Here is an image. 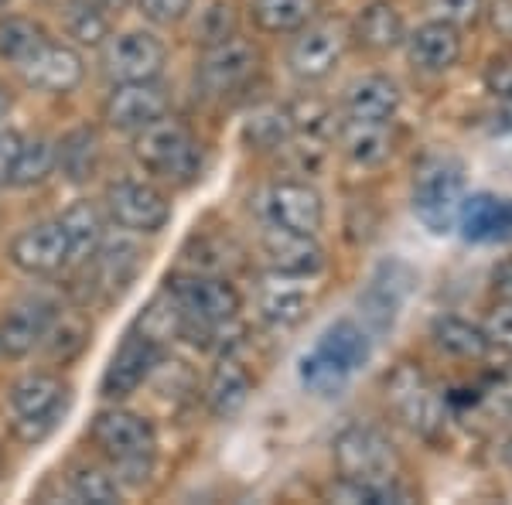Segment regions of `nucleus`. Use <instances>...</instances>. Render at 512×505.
Wrapping results in <instances>:
<instances>
[{"label":"nucleus","mask_w":512,"mask_h":505,"mask_svg":"<svg viewBox=\"0 0 512 505\" xmlns=\"http://www.w3.org/2000/svg\"><path fill=\"white\" fill-rule=\"evenodd\" d=\"M168 294L178 304L181 318H185V331L181 338H192L202 345H212V338H219L226 325H233L239 314V294L229 280L209 277V273H185V277L168 280Z\"/></svg>","instance_id":"nucleus-1"},{"label":"nucleus","mask_w":512,"mask_h":505,"mask_svg":"<svg viewBox=\"0 0 512 505\" xmlns=\"http://www.w3.org/2000/svg\"><path fill=\"white\" fill-rule=\"evenodd\" d=\"M465 205V168L451 154H427L417 164L410 209L417 222L434 236H448L458 229V215Z\"/></svg>","instance_id":"nucleus-2"},{"label":"nucleus","mask_w":512,"mask_h":505,"mask_svg":"<svg viewBox=\"0 0 512 505\" xmlns=\"http://www.w3.org/2000/svg\"><path fill=\"white\" fill-rule=\"evenodd\" d=\"M11 430L24 444H41L69 410V386L52 372H28L7 393Z\"/></svg>","instance_id":"nucleus-3"},{"label":"nucleus","mask_w":512,"mask_h":505,"mask_svg":"<svg viewBox=\"0 0 512 505\" xmlns=\"http://www.w3.org/2000/svg\"><path fill=\"white\" fill-rule=\"evenodd\" d=\"M89 437L106 458L113 461L123 478L130 482H140V475L147 478L151 471V458H154V444H158V434H154V424L140 413L130 410H103L96 413L93 427H89Z\"/></svg>","instance_id":"nucleus-4"},{"label":"nucleus","mask_w":512,"mask_h":505,"mask_svg":"<svg viewBox=\"0 0 512 505\" xmlns=\"http://www.w3.org/2000/svg\"><path fill=\"white\" fill-rule=\"evenodd\" d=\"M134 157L144 171L164 181H188L198 171L202 151L192 130L181 120L164 113L161 120L147 123L134 134Z\"/></svg>","instance_id":"nucleus-5"},{"label":"nucleus","mask_w":512,"mask_h":505,"mask_svg":"<svg viewBox=\"0 0 512 505\" xmlns=\"http://www.w3.org/2000/svg\"><path fill=\"white\" fill-rule=\"evenodd\" d=\"M386 403L400 417L403 427H410L414 434L434 441L444 430L448 420V400H441V393L427 379V372L414 366V362H400L390 379H386Z\"/></svg>","instance_id":"nucleus-6"},{"label":"nucleus","mask_w":512,"mask_h":505,"mask_svg":"<svg viewBox=\"0 0 512 505\" xmlns=\"http://www.w3.org/2000/svg\"><path fill=\"white\" fill-rule=\"evenodd\" d=\"M106 212L127 233L154 236L168 226L171 219V202L161 188L147 185V181H113L106 188Z\"/></svg>","instance_id":"nucleus-7"},{"label":"nucleus","mask_w":512,"mask_h":505,"mask_svg":"<svg viewBox=\"0 0 512 505\" xmlns=\"http://www.w3.org/2000/svg\"><path fill=\"white\" fill-rule=\"evenodd\" d=\"M164 62H168V48L151 31H123L113 35L103 45L99 65L113 82H147L158 79Z\"/></svg>","instance_id":"nucleus-8"},{"label":"nucleus","mask_w":512,"mask_h":505,"mask_svg":"<svg viewBox=\"0 0 512 505\" xmlns=\"http://www.w3.org/2000/svg\"><path fill=\"white\" fill-rule=\"evenodd\" d=\"M342 478H386L396 468V447L379 427L352 424L332 444Z\"/></svg>","instance_id":"nucleus-9"},{"label":"nucleus","mask_w":512,"mask_h":505,"mask_svg":"<svg viewBox=\"0 0 512 505\" xmlns=\"http://www.w3.org/2000/svg\"><path fill=\"white\" fill-rule=\"evenodd\" d=\"M345 45H349V35L338 21H308L297 31L287 62H291V72L301 82H321L342 62Z\"/></svg>","instance_id":"nucleus-10"},{"label":"nucleus","mask_w":512,"mask_h":505,"mask_svg":"<svg viewBox=\"0 0 512 505\" xmlns=\"http://www.w3.org/2000/svg\"><path fill=\"white\" fill-rule=\"evenodd\" d=\"M256 48L243 38H226L219 45H209L195 69V82L205 96H229L243 89L256 72Z\"/></svg>","instance_id":"nucleus-11"},{"label":"nucleus","mask_w":512,"mask_h":505,"mask_svg":"<svg viewBox=\"0 0 512 505\" xmlns=\"http://www.w3.org/2000/svg\"><path fill=\"white\" fill-rule=\"evenodd\" d=\"M11 263L28 277H52L59 273L65 263L72 260V246L69 236H65L62 222H35V226L21 229L18 236L11 239Z\"/></svg>","instance_id":"nucleus-12"},{"label":"nucleus","mask_w":512,"mask_h":505,"mask_svg":"<svg viewBox=\"0 0 512 505\" xmlns=\"http://www.w3.org/2000/svg\"><path fill=\"white\" fill-rule=\"evenodd\" d=\"M171 99L168 89L161 86L158 79L147 82H117L113 93L106 96L103 103V117L113 130H127V134H137L140 127L161 120L168 113Z\"/></svg>","instance_id":"nucleus-13"},{"label":"nucleus","mask_w":512,"mask_h":505,"mask_svg":"<svg viewBox=\"0 0 512 505\" xmlns=\"http://www.w3.org/2000/svg\"><path fill=\"white\" fill-rule=\"evenodd\" d=\"M414 280H417V273L410 270L403 260L379 263L376 273L369 277L366 291H362V297H359V308H362V314H366L369 325H373L376 331L393 328L396 314H400L410 291H414Z\"/></svg>","instance_id":"nucleus-14"},{"label":"nucleus","mask_w":512,"mask_h":505,"mask_svg":"<svg viewBox=\"0 0 512 505\" xmlns=\"http://www.w3.org/2000/svg\"><path fill=\"white\" fill-rule=\"evenodd\" d=\"M158 362H161L158 342H151L140 331H130L103 372V396L106 400H127V396H134L147 383V376H151Z\"/></svg>","instance_id":"nucleus-15"},{"label":"nucleus","mask_w":512,"mask_h":505,"mask_svg":"<svg viewBox=\"0 0 512 505\" xmlns=\"http://www.w3.org/2000/svg\"><path fill=\"white\" fill-rule=\"evenodd\" d=\"M21 76L31 89H41V93H72L79 89L82 76H86V65H82V55L76 48L59 45V41L48 38L45 45L35 48L21 65Z\"/></svg>","instance_id":"nucleus-16"},{"label":"nucleus","mask_w":512,"mask_h":505,"mask_svg":"<svg viewBox=\"0 0 512 505\" xmlns=\"http://www.w3.org/2000/svg\"><path fill=\"white\" fill-rule=\"evenodd\" d=\"M267 212L274 226L291 229V233L315 236L325 226V202L308 181H277L267 195Z\"/></svg>","instance_id":"nucleus-17"},{"label":"nucleus","mask_w":512,"mask_h":505,"mask_svg":"<svg viewBox=\"0 0 512 505\" xmlns=\"http://www.w3.org/2000/svg\"><path fill=\"white\" fill-rule=\"evenodd\" d=\"M403 45H407V62L417 72L441 76L461 59V28H454L448 21H427L417 31H410Z\"/></svg>","instance_id":"nucleus-18"},{"label":"nucleus","mask_w":512,"mask_h":505,"mask_svg":"<svg viewBox=\"0 0 512 505\" xmlns=\"http://www.w3.org/2000/svg\"><path fill=\"white\" fill-rule=\"evenodd\" d=\"M263 253L274 273L284 277H315L325 270V250L315 243V236L308 233H291V229H280L270 222V229L263 233Z\"/></svg>","instance_id":"nucleus-19"},{"label":"nucleus","mask_w":512,"mask_h":505,"mask_svg":"<svg viewBox=\"0 0 512 505\" xmlns=\"http://www.w3.org/2000/svg\"><path fill=\"white\" fill-rule=\"evenodd\" d=\"M55 314H59V308L48 297H24L21 304H14L11 314L4 318V325H0V352L11 355V359L35 352L41 338H45V331L52 328Z\"/></svg>","instance_id":"nucleus-20"},{"label":"nucleus","mask_w":512,"mask_h":505,"mask_svg":"<svg viewBox=\"0 0 512 505\" xmlns=\"http://www.w3.org/2000/svg\"><path fill=\"white\" fill-rule=\"evenodd\" d=\"M458 229L468 243H509L512 239V195L478 192L465 195Z\"/></svg>","instance_id":"nucleus-21"},{"label":"nucleus","mask_w":512,"mask_h":505,"mask_svg":"<svg viewBox=\"0 0 512 505\" xmlns=\"http://www.w3.org/2000/svg\"><path fill=\"white\" fill-rule=\"evenodd\" d=\"M400 113V86L390 76H362L345 89V120L393 123Z\"/></svg>","instance_id":"nucleus-22"},{"label":"nucleus","mask_w":512,"mask_h":505,"mask_svg":"<svg viewBox=\"0 0 512 505\" xmlns=\"http://www.w3.org/2000/svg\"><path fill=\"white\" fill-rule=\"evenodd\" d=\"M89 263H93V291H103L106 297H120L137 280L144 256H140V250L130 239H110V243L96 246Z\"/></svg>","instance_id":"nucleus-23"},{"label":"nucleus","mask_w":512,"mask_h":505,"mask_svg":"<svg viewBox=\"0 0 512 505\" xmlns=\"http://www.w3.org/2000/svg\"><path fill=\"white\" fill-rule=\"evenodd\" d=\"M260 318L274 328H294L308 318L311 294L304 287V277H284L277 273L270 284L260 287Z\"/></svg>","instance_id":"nucleus-24"},{"label":"nucleus","mask_w":512,"mask_h":505,"mask_svg":"<svg viewBox=\"0 0 512 505\" xmlns=\"http://www.w3.org/2000/svg\"><path fill=\"white\" fill-rule=\"evenodd\" d=\"M253 393V379L250 372L239 366L236 359H222L209 376V389H205V403H209L212 417L229 420L246 407Z\"/></svg>","instance_id":"nucleus-25"},{"label":"nucleus","mask_w":512,"mask_h":505,"mask_svg":"<svg viewBox=\"0 0 512 505\" xmlns=\"http://www.w3.org/2000/svg\"><path fill=\"white\" fill-rule=\"evenodd\" d=\"M355 38H359V45L369 48V52H393V48H400L403 38H407V24H403V14L396 11L393 4L376 0V4H369L366 11L359 14V21H355Z\"/></svg>","instance_id":"nucleus-26"},{"label":"nucleus","mask_w":512,"mask_h":505,"mask_svg":"<svg viewBox=\"0 0 512 505\" xmlns=\"http://www.w3.org/2000/svg\"><path fill=\"white\" fill-rule=\"evenodd\" d=\"M342 151L352 164L362 168H376L393 154V137L390 123H362V120H345V127L338 130Z\"/></svg>","instance_id":"nucleus-27"},{"label":"nucleus","mask_w":512,"mask_h":505,"mask_svg":"<svg viewBox=\"0 0 512 505\" xmlns=\"http://www.w3.org/2000/svg\"><path fill=\"white\" fill-rule=\"evenodd\" d=\"M65 236H69V246H72V260H86L93 256V250L103 243V233H106V215L99 209L96 202L89 198H79L72 202L69 209L59 215Z\"/></svg>","instance_id":"nucleus-28"},{"label":"nucleus","mask_w":512,"mask_h":505,"mask_svg":"<svg viewBox=\"0 0 512 505\" xmlns=\"http://www.w3.org/2000/svg\"><path fill=\"white\" fill-rule=\"evenodd\" d=\"M315 349L332 355L338 366L355 372V369H362L369 362V355H373V342H369L366 328H359L355 321L342 318V321H335V325H328L325 331H321Z\"/></svg>","instance_id":"nucleus-29"},{"label":"nucleus","mask_w":512,"mask_h":505,"mask_svg":"<svg viewBox=\"0 0 512 505\" xmlns=\"http://www.w3.org/2000/svg\"><path fill=\"white\" fill-rule=\"evenodd\" d=\"M250 18L267 35H291L315 18V0H253Z\"/></svg>","instance_id":"nucleus-30"},{"label":"nucleus","mask_w":512,"mask_h":505,"mask_svg":"<svg viewBox=\"0 0 512 505\" xmlns=\"http://www.w3.org/2000/svg\"><path fill=\"white\" fill-rule=\"evenodd\" d=\"M431 338H434L437 349L454 355V359H482V355L489 352V338H485V331L478 325H472V321H465V318H454V314L434 321Z\"/></svg>","instance_id":"nucleus-31"},{"label":"nucleus","mask_w":512,"mask_h":505,"mask_svg":"<svg viewBox=\"0 0 512 505\" xmlns=\"http://www.w3.org/2000/svg\"><path fill=\"white\" fill-rule=\"evenodd\" d=\"M297 379L308 389L311 396H321V400H332V396L342 393L349 386L352 372L345 366H338L332 355H325L321 349H311L308 355H301L297 362Z\"/></svg>","instance_id":"nucleus-32"},{"label":"nucleus","mask_w":512,"mask_h":505,"mask_svg":"<svg viewBox=\"0 0 512 505\" xmlns=\"http://www.w3.org/2000/svg\"><path fill=\"white\" fill-rule=\"evenodd\" d=\"M243 134L253 147H260V151H274V147L291 144L297 127L287 106H260V110H253V117L246 120Z\"/></svg>","instance_id":"nucleus-33"},{"label":"nucleus","mask_w":512,"mask_h":505,"mask_svg":"<svg viewBox=\"0 0 512 505\" xmlns=\"http://www.w3.org/2000/svg\"><path fill=\"white\" fill-rule=\"evenodd\" d=\"M52 171H55V144H48L45 137L21 140L18 157H14V168H11V185L18 188L41 185Z\"/></svg>","instance_id":"nucleus-34"},{"label":"nucleus","mask_w":512,"mask_h":505,"mask_svg":"<svg viewBox=\"0 0 512 505\" xmlns=\"http://www.w3.org/2000/svg\"><path fill=\"white\" fill-rule=\"evenodd\" d=\"M99 161V140L93 130H76L55 147V168H62L72 181L93 178Z\"/></svg>","instance_id":"nucleus-35"},{"label":"nucleus","mask_w":512,"mask_h":505,"mask_svg":"<svg viewBox=\"0 0 512 505\" xmlns=\"http://www.w3.org/2000/svg\"><path fill=\"white\" fill-rule=\"evenodd\" d=\"M48 41L45 28L28 18H7L0 21V59L21 65L35 48H41Z\"/></svg>","instance_id":"nucleus-36"},{"label":"nucleus","mask_w":512,"mask_h":505,"mask_svg":"<svg viewBox=\"0 0 512 505\" xmlns=\"http://www.w3.org/2000/svg\"><path fill=\"white\" fill-rule=\"evenodd\" d=\"M140 335H147L151 342H168V338H181V331H185V318H181L178 304L171 301V294L164 291L158 301H151V308L140 314Z\"/></svg>","instance_id":"nucleus-37"},{"label":"nucleus","mask_w":512,"mask_h":505,"mask_svg":"<svg viewBox=\"0 0 512 505\" xmlns=\"http://www.w3.org/2000/svg\"><path fill=\"white\" fill-rule=\"evenodd\" d=\"M485 86L495 99L492 130L495 134H512V59H495L489 65Z\"/></svg>","instance_id":"nucleus-38"},{"label":"nucleus","mask_w":512,"mask_h":505,"mask_svg":"<svg viewBox=\"0 0 512 505\" xmlns=\"http://www.w3.org/2000/svg\"><path fill=\"white\" fill-rule=\"evenodd\" d=\"M69 35L82 41V45H103V38H110V18L103 7H93L86 0H72L69 4Z\"/></svg>","instance_id":"nucleus-39"},{"label":"nucleus","mask_w":512,"mask_h":505,"mask_svg":"<svg viewBox=\"0 0 512 505\" xmlns=\"http://www.w3.org/2000/svg\"><path fill=\"white\" fill-rule=\"evenodd\" d=\"M72 495H76L79 502L110 505V502H120V482L99 468H79L76 475H72Z\"/></svg>","instance_id":"nucleus-40"},{"label":"nucleus","mask_w":512,"mask_h":505,"mask_svg":"<svg viewBox=\"0 0 512 505\" xmlns=\"http://www.w3.org/2000/svg\"><path fill=\"white\" fill-rule=\"evenodd\" d=\"M41 342H48V349H52V355H62V359H72L82 345H86V325L76 318H59L55 314L52 328L45 331V338Z\"/></svg>","instance_id":"nucleus-41"},{"label":"nucleus","mask_w":512,"mask_h":505,"mask_svg":"<svg viewBox=\"0 0 512 505\" xmlns=\"http://www.w3.org/2000/svg\"><path fill=\"white\" fill-rule=\"evenodd\" d=\"M434 21H448L454 28L475 24L485 11V0H427Z\"/></svg>","instance_id":"nucleus-42"},{"label":"nucleus","mask_w":512,"mask_h":505,"mask_svg":"<svg viewBox=\"0 0 512 505\" xmlns=\"http://www.w3.org/2000/svg\"><path fill=\"white\" fill-rule=\"evenodd\" d=\"M482 331H485V338H489V345H495V349L512 355V301L495 304Z\"/></svg>","instance_id":"nucleus-43"},{"label":"nucleus","mask_w":512,"mask_h":505,"mask_svg":"<svg viewBox=\"0 0 512 505\" xmlns=\"http://www.w3.org/2000/svg\"><path fill=\"white\" fill-rule=\"evenodd\" d=\"M195 0H137V11L154 24H178L188 18Z\"/></svg>","instance_id":"nucleus-44"},{"label":"nucleus","mask_w":512,"mask_h":505,"mask_svg":"<svg viewBox=\"0 0 512 505\" xmlns=\"http://www.w3.org/2000/svg\"><path fill=\"white\" fill-rule=\"evenodd\" d=\"M202 38H205V45H219V41L233 38V7L222 4V0L212 4L202 21Z\"/></svg>","instance_id":"nucleus-45"},{"label":"nucleus","mask_w":512,"mask_h":505,"mask_svg":"<svg viewBox=\"0 0 512 505\" xmlns=\"http://www.w3.org/2000/svg\"><path fill=\"white\" fill-rule=\"evenodd\" d=\"M482 403L492 413H499V417L512 420V369L499 372V376H495L492 383L482 389Z\"/></svg>","instance_id":"nucleus-46"},{"label":"nucleus","mask_w":512,"mask_h":505,"mask_svg":"<svg viewBox=\"0 0 512 505\" xmlns=\"http://www.w3.org/2000/svg\"><path fill=\"white\" fill-rule=\"evenodd\" d=\"M21 147V134L11 127H0V188L11 181V168H14V157H18Z\"/></svg>","instance_id":"nucleus-47"},{"label":"nucleus","mask_w":512,"mask_h":505,"mask_svg":"<svg viewBox=\"0 0 512 505\" xmlns=\"http://www.w3.org/2000/svg\"><path fill=\"white\" fill-rule=\"evenodd\" d=\"M492 294L499 301H512V256L499 260L492 267Z\"/></svg>","instance_id":"nucleus-48"},{"label":"nucleus","mask_w":512,"mask_h":505,"mask_svg":"<svg viewBox=\"0 0 512 505\" xmlns=\"http://www.w3.org/2000/svg\"><path fill=\"white\" fill-rule=\"evenodd\" d=\"M489 21L499 35L512 38V0H492V11H489Z\"/></svg>","instance_id":"nucleus-49"},{"label":"nucleus","mask_w":512,"mask_h":505,"mask_svg":"<svg viewBox=\"0 0 512 505\" xmlns=\"http://www.w3.org/2000/svg\"><path fill=\"white\" fill-rule=\"evenodd\" d=\"M11 103H14V96H11V89L0 82V117H7V110H11Z\"/></svg>","instance_id":"nucleus-50"},{"label":"nucleus","mask_w":512,"mask_h":505,"mask_svg":"<svg viewBox=\"0 0 512 505\" xmlns=\"http://www.w3.org/2000/svg\"><path fill=\"white\" fill-rule=\"evenodd\" d=\"M502 454H506V461H509V465H512V427H509L506 441H502Z\"/></svg>","instance_id":"nucleus-51"},{"label":"nucleus","mask_w":512,"mask_h":505,"mask_svg":"<svg viewBox=\"0 0 512 505\" xmlns=\"http://www.w3.org/2000/svg\"><path fill=\"white\" fill-rule=\"evenodd\" d=\"M86 4H93V7H103V11H106V7H113V4H117V0H86Z\"/></svg>","instance_id":"nucleus-52"},{"label":"nucleus","mask_w":512,"mask_h":505,"mask_svg":"<svg viewBox=\"0 0 512 505\" xmlns=\"http://www.w3.org/2000/svg\"><path fill=\"white\" fill-rule=\"evenodd\" d=\"M4 4H7V0H0V7H4Z\"/></svg>","instance_id":"nucleus-53"}]
</instances>
